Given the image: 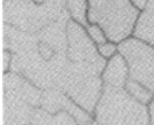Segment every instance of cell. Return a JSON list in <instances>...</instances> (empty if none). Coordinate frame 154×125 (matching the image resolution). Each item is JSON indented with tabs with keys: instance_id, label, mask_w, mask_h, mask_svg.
Here are the masks:
<instances>
[{
	"instance_id": "1",
	"label": "cell",
	"mask_w": 154,
	"mask_h": 125,
	"mask_svg": "<svg viewBox=\"0 0 154 125\" xmlns=\"http://www.w3.org/2000/svg\"><path fill=\"white\" fill-rule=\"evenodd\" d=\"M93 120L98 125H149L148 105L134 99L124 88L103 86Z\"/></svg>"
},
{
	"instance_id": "2",
	"label": "cell",
	"mask_w": 154,
	"mask_h": 125,
	"mask_svg": "<svg viewBox=\"0 0 154 125\" xmlns=\"http://www.w3.org/2000/svg\"><path fill=\"white\" fill-rule=\"evenodd\" d=\"M103 68L90 62H71L58 81V90L66 93L76 105L93 115L103 93Z\"/></svg>"
},
{
	"instance_id": "3",
	"label": "cell",
	"mask_w": 154,
	"mask_h": 125,
	"mask_svg": "<svg viewBox=\"0 0 154 125\" xmlns=\"http://www.w3.org/2000/svg\"><path fill=\"white\" fill-rule=\"evenodd\" d=\"M89 23L103 28L108 40L120 44L131 37L141 11L131 0H88Z\"/></svg>"
},
{
	"instance_id": "4",
	"label": "cell",
	"mask_w": 154,
	"mask_h": 125,
	"mask_svg": "<svg viewBox=\"0 0 154 125\" xmlns=\"http://www.w3.org/2000/svg\"><path fill=\"white\" fill-rule=\"evenodd\" d=\"M43 91L17 72L4 74L5 125H29L33 110L40 106Z\"/></svg>"
},
{
	"instance_id": "5",
	"label": "cell",
	"mask_w": 154,
	"mask_h": 125,
	"mask_svg": "<svg viewBox=\"0 0 154 125\" xmlns=\"http://www.w3.org/2000/svg\"><path fill=\"white\" fill-rule=\"evenodd\" d=\"M64 0H5L4 9L6 22L9 26L23 32H36L55 22L63 13Z\"/></svg>"
},
{
	"instance_id": "6",
	"label": "cell",
	"mask_w": 154,
	"mask_h": 125,
	"mask_svg": "<svg viewBox=\"0 0 154 125\" xmlns=\"http://www.w3.org/2000/svg\"><path fill=\"white\" fill-rule=\"evenodd\" d=\"M129 66V78L139 81L154 93V47L134 36L119 44Z\"/></svg>"
},
{
	"instance_id": "7",
	"label": "cell",
	"mask_w": 154,
	"mask_h": 125,
	"mask_svg": "<svg viewBox=\"0 0 154 125\" xmlns=\"http://www.w3.org/2000/svg\"><path fill=\"white\" fill-rule=\"evenodd\" d=\"M67 35V57L71 62H90L105 68V60L98 52L97 46L90 38L86 28L74 20H68L66 24Z\"/></svg>"
},
{
	"instance_id": "8",
	"label": "cell",
	"mask_w": 154,
	"mask_h": 125,
	"mask_svg": "<svg viewBox=\"0 0 154 125\" xmlns=\"http://www.w3.org/2000/svg\"><path fill=\"white\" fill-rule=\"evenodd\" d=\"M101 79L103 86L124 88L129 79V66L121 53H116L114 56L107 60L101 72Z\"/></svg>"
},
{
	"instance_id": "9",
	"label": "cell",
	"mask_w": 154,
	"mask_h": 125,
	"mask_svg": "<svg viewBox=\"0 0 154 125\" xmlns=\"http://www.w3.org/2000/svg\"><path fill=\"white\" fill-rule=\"evenodd\" d=\"M29 125H79L75 117L66 110L52 114L44 108L37 107L30 119Z\"/></svg>"
},
{
	"instance_id": "10",
	"label": "cell",
	"mask_w": 154,
	"mask_h": 125,
	"mask_svg": "<svg viewBox=\"0 0 154 125\" xmlns=\"http://www.w3.org/2000/svg\"><path fill=\"white\" fill-rule=\"evenodd\" d=\"M132 36L154 47V13L146 9L141 11L136 22Z\"/></svg>"
},
{
	"instance_id": "11",
	"label": "cell",
	"mask_w": 154,
	"mask_h": 125,
	"mask_svg": "<svg viewBox=\"0 0 154 125\" xmlns=\"http://www.w3.org/2000/svg\"><path fill=\"white\" fill-rule=\"evenodd\" d=\"M66 9L70 15V19L76 21L82 25L89 24L88 12H89V1L88 0H64Z\"/></svg>"
},
{
	"instance_id": "12",
	"label": "cell",
	"mask_w": 154,
	"mask_h": 125,
	"mask_svg": "<svg viewBox=\"0 0 154 125\" xmlns=\"http://www.w3.org/2000/svg\"><path fill=\"white\" fill-rule=\"evenodd\" d=\"M124 90L134 99L144 103V105H149V102L153 100L154 98V93L151 90H148L146 86H144L139 81L131 79V78H129L127 81L125 85H124Z\"/></svg>"
},
{
	"instance_id": "13",
	"label": "cell",
	"mask_w": 154,
	"mask_h": 125,
	"mask_svg": "<svg viewBox=\"0 0 154 125\" xmlns=\"http://www.w3.org/2000/svg\"><path fill=\"white\" fill-rule=\"evenodd\" d=\"M85 28H86V31L89 33L90 38L93 40V43L97 46L103 44V43H106L108 40V37H107L105 30L99 24H97V23H89Z\"/></svg>"
},
{
	"instance_id": "14",
	"label": "cell",
	"mask_w": 154,
	"mask_h": 125,
	"mask_svg": "<svg viewBox=\"0 0 154 125\" xmlns=\"http://www.w3.org/2000/svg\"><path fill=\"white\" fill-rule=\"evenodd\" d=\"M98 52L105 60H108L112 56H114L116 53H119V44L112 40H107L106 43L98 46Z\"/></svg>"
},
{
	"instance_id": "15",
	"label": "cell",
	"mask_w": 154,
	"mask_h": 125,
	"mask_svg": "<svg viewBox=\"0 0 154 125\" xmlns=\"http://www.w3.org/2000/svg\"><path fill=\"white\" fill-rule=\"evenodd\" d=\"M13 64V54L9 48H5L2 50V72L7 74L11 71Z\"/></svg>"
},
{
	"instance_id": "16",
	"label": "cell",
	"mask_w": 154,
	"mask_h": 125,
	"mask_svg": "<svg viewBox=\"0 0 154 125\" xmlns=\"http://www.w3.org/2000/svg\"><path fill=\"white\" fill-rule=\"evenodd\" d=\"M148 1H149V0H131V2H132L139 11H144V9H145V7L147 6Z\"/></svg>"
},
{
	"instance_id": "17",
	"label": "cell",
	"mask_w": 154,
	"mask_h": 125,
	"mask_svg": "<svg viewBox=\"0 0 154 125\" xmlns=\"http://www.w3.org/2000/svg\"><path fill=\"white\" fill-rule=\"evenodd\" d=\"M148 110H149V125H154V98L148 105Z\"/></svg>"
},
{
	"instance_id": "18",
	"label": "cell",
	"mask_w": 154,
	"mask_h": 125,
	"mask_svg": "<svg viewBox=\"0 0 154 125\" xmlns=\"http://www.w3.org/2000/svg\"><path fill=\"white\" fill-rule=\"evenodd\" d=\"M145 9L148 11V12L154 13V0H149V1H148L147 6L145 7Z\"/></svg>"
},
{
	"instance_id": "19",
	"label": "cell",
	"mask_w": 154,
	"mask_h": 125,
	"mask_svg": "<svg viewBox=\"0 0 154 125\" xmlns=\"http://www.w3.org/2000/svg\"><path fill=\"white\" fill-rule=\"evenodd\" d=\"M86 125H98V124H97L96 122L93 120V122H91V123H89V124H86Z\"/></svg>"
},
{
	"instance_id": "20",
	"label": "cell",
	"mask_w": 154,
	"mask_h": 125,
	"mask_svg": "<svg viewBox=\"0 0 154 125\" xmlns=\"http://www.w3.org/2000/svg\"><path fill=\"white\" fill-rule=\"evenodd\" d=\"M35 1H37V2H43L44 0H35Z\"/></svg>"
}]
</instances>
